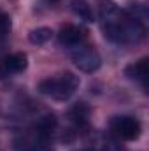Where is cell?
I'll use <instances>...</instances> for the list:
<instances>
[{"mask_svg":"<svg viewBox=\"0 0 149 151\" xmlns=\"http://www.w3.org/2000/svg\"><path fill=\"white\" fill-rule=\"evenodd\" d=\"M105 37L116 44H137L146 37V27L133 16L119 11L114 4H104L100 9Z\"/></svg>","mask_w":149,"mask_h":151,"instance_id":"obj_1","label":"cell"},{"mask_svg":"<svg viewBox=\"0 0 149 151\" xmlns=\"http://www.w3.org/2000/svg\"><path fill=\"white\" fill-rule=\"evenodd\" d=\"M79 77L72 72H63L54 77H47L39 83V91L54 100H69L79 88Z\"/></svg>","mask_w":149,"mask_h":151,"instance_id":"obj_2","label":"cell"},{"mask_svg":"<svg viewBox=\"0 0 149 151\" xmlns=\"http://www.w3.org/2000/svg\"><path fill=\"white\" fill-rule=\"evenodd\" d=\"M53 127H54L53 116H46L34 130H30L27 135L21 137V141L18 142V151H53L49 144Z\"/></svg>","mask_w":149,"mask_h":151,"instance_id":"obj_3","label":"cell"},{"mask_svg":"<svg viewBox=\"0 0 149 151\" xmlns=\"http://www.w3.org/2000/svg\"><path fill=\"white\" fill-rule=\"evenodd\" d=\"M111 128L123 141H135L140 135V123L132 116H116L111 121Z\"/></svg>","mask_w":149,"mask_h":151,"instance_id":"obj_4","label":"cell"},{"mask_svg":"<svg viewBox=\"0 0 149 151\" xmlns=\"http://www.w3.org/2000/svg\"><path fill=\"white\" fill-rule=\"evenodd\" d=\"M72 62L82 72H95L102 65V58L93 47H77L72 53Z\"/></svg>","mask_w":149,"mask_h":151,"instance_id":"obj_5","label":"cell"},{"mask_svg":"<svg viewBox=\"0 0 149 151\" xmlns=\"http://www.w3.org/2000/svg\"><path fill=\"white\" fill-rule=\"evenodd\" d=\"M28 65V58L23 53H12L5 58H2L0 62V74L2 76H14L19 74L27 69Z\"/></svg>","mask_w":149,"mask_h":151,"instance_id":"obj_6","label":"cell"},{"mask_svg":"<svg viewBox=\"0 0 149 151\" xmlns=\"http://www.w3.org/2000/svg\"><path fill=\"white\" fill-rule=\"evenodd\" d=\"M84 39V30L81 27H75V25H65L62 27L60 34H58V40L62 46H67V47H72L81 44Z\"/></svg>","mask_w":149,"mask_h":151,"instance_id":"obj_7","label":"cell"},{"mask_svg":"<svg viewBox=\"0 0 149 151\" xmlns=\"http://www.w3.org/2000/svg\"><path fill=\"white\" fill-rule=\"evenodd\" d=\"M125 72H126V76H128L130 79L139 81V83H142V84L146 86V83H148V76H149L148 58H142V60H139V62L128 65Z\"/></svg>","mask_w":149,"mask_h":151,"instance_id":"obj_8","label":"cell"},{"mask_svg":"<svg viewBox=\"0 0 149 151\" xmlns=\"http://www.w3.org/2000/svg\"><path fill=\"white\" fill-rule=\"evenodd\" d=\"M72 11L81 19H84L88 23L93 21V9L86 0H72Z\"/></svg>","mask_w":149,"mask_h":151,"instance_id":"obj_9","label":"cell"},{"mask_svg":"<svg viewBox=\"0 0 149 151\" xmlns=\"http://www.w3.org/2000/svg\"><path fill=\"white\" fill-rule=\"evenodd\" d=\"M70 119L74 121L75 125H86L88 123V116H90V109L84 106V104H77L75 107L70 109Z\"/></svg>","mask_w":149,"mask_h":151,"instance_id":"obj_10","label":"cell"},{"mask_svg":"<svg viewBox=\"0 0 149 151\" xmlns=\"http://www.w3.org/2000/svg\"><path fill=\"white\" fill-rule=\"evenodd\" d=\"M51 28H46V27H42V28H35V30H32L30 32V40L34 42V44H44V42H47L49 39H51Z\"/></svg>","mask_w":149,"mask_h":151,"instance_id":"obj_11","label":"cell"},{"mask_svg":"<svg viewBox=\"0 0 149 151\" xmlns=\"http://www.w3.org/2000/svg\"><path fill=\"white\" fill-rule=\"evenodd\" d=\"M81 151H97V150H81Z\"/></svg>","mask_w":149,"mask_h":151,"instance_id":"obj_12","label":"cell"},{"mask_svg":"<svg viewBox=\"0 0 149 151\" xmlns=\"http://www.w3.org/2000/svg\"><path fill=\"white\" fill-rule=\"evenodd\" d=\"M2 14H4V12H2V11H0V16H2Z\"/></svg>","mask_w":149,"mask_h":151,"instance_id":"obj_13","label":"cell"}]
</instances>
